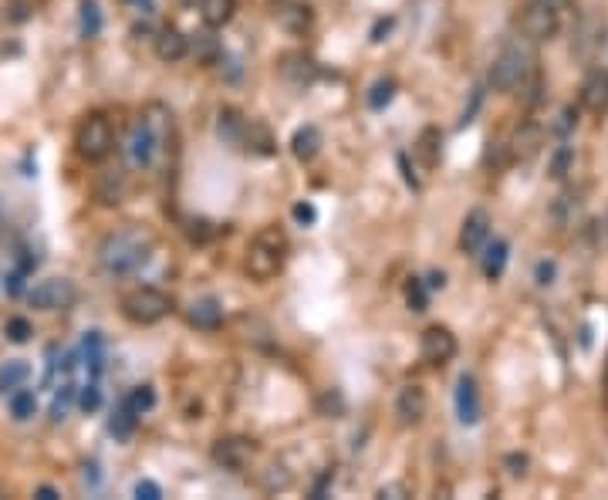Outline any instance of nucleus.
Masks as SVG:
<instances>
[{"label":"nucleus","instance_id":"f257e3e1","mask_svg":"<svg viewBox=\"0 0 608 500\" xmlns=\"http://www.w3.org/2000/svg\"><path fill=\"white\" fill-rule=\"evenodd\" d=\"M152 250H156V237H152L146 227H122V230H112V234L98 244V264H102L112 278H125V274H136L152 261Z\"/></svg>","mask_w":608,"mask_h":500},{"label":"nucleus","instance_id":"f03ea898","mask_svg":"<svg viewBox=\"0 0 608 500\" xmlns=\"http://www.w3.org/2000/svg\"><path fill=\"white\" fill-rule=\"evenodd\" d=\"M169 119H173V115H169L163 105H149V109L139 115L136 129H132V139H129V156L139 169L152 166L156 156L166 149L169 129H173Z\"/></svg>","mask_w":608,"mask_h":500},{"label":"nucleus","instance_id":"7ed1b4c3","mask_svg":"<svg viewBox=\"0 0 608 500\" xmlns=\"http://www.w3.org/2000/svg\"><path fill=\"white\" fill-rule=\"evenodd\" d=\"M284 257H288V240H284V234L277 227H267L250 240L247 257H244V271L257 284H267L284 271Z\"/></svg>","mask_w":608,"mask_h":500},{"label":"nucleus","instance_id":"20e7f679","mask_svg":"<svg viewBox=\"0 0 608 500\" xmlns=\"http://www.w3.org/2000/svg\"><path fill=\"white\" fill-rule=\"evenodd\" d=\"M534 71V48L531 41H507L504 48H500V55L494 58V65H490V85H494V92L500 95H511L517 92L527 75Z\"/></svg>","mask_w":608,"mask_h":500},{"label":"nucleus","instance_id":"39448f33","mask_svg":"<svg viewBox=\"0 0 608 500\" xmlns=\"http://www.w3.org/2000/svg\"><path fill=\"white\" fill-rule=\"evenodd\" d=\"M122 318L132 321V325H159L163 318L173 315V298L166 291L152 288V284H142V288H132L122 294L119 301Z\"/></svg>","mask_w":608,"mask_h":500},{"label":"nucleus","instance_id":"423d86ee","mask_svg":"<svg viewBox=\"0 0 608 500\" xmlns=\"http://www.w3.org/2000/svg\"><path fill=\"white\" fill-rule=\"evenodd\" d=\"M75 149L85 163H105L115 149V132H112V122L105 119L102 112H92L78 122V132H75Z\"/></svg>","mask_w":608,"mask_h":500},{"label":"nucleus","instance_id":"0eeeda50","mask_svg":"<svg viewBox=\"0 0 608 500\" xmlns=\"http://www.w3.org/2000/svg\"><path fill=\"white\" fill-rule=\"evenodd\" d=\"M517 28H521V34L531 44L551 41L561 28V11H554V7L544 4V0H531V4L521 11V17H517Z\"/></svg>","mask_w":608,"mask_h":500},{"label":"nucleus","instance_id":"6e6552de","mask_svg":"<svg viewBox=\"0 0 608 500\" xmlns=\"http://www.w3.org/2000/svg\"><path fill=\"white\" fill-rule=\"evenodd\" d=\"M28 301L38 311H68L78 301V288L71 278H44L28 291Z\"/></svg>","mask_w":608,"mask_h":500},{"label":"nucleus","instance_id":"1a4fd4ad","mask_svg":"<svg viewBox=\"0 0 608 500\" xmlns=\"http://www.w3.org/2000/svg\"><path fill=\"white\" fill-rule=\"evenodd\" d=\"M456 335L443 325H429L423 335H419V355H423L426 365H446L456 355Z\"/></svg>","mask_w":608,"mask_h":500},{"label":"nucleus","instance_id":"9d476101","mask_svg":"<svg viewBox=\"0 0 608 500\" xmlns=\"http://www.w3.org/2000/svg\"><path fill=\"white\" fill-rule=\"evenodd\" d=\"M480 416H484V403H480V389L473 375H460L456 382V419L463 426H477Z\"/></svg>","mask_w":608,"mask_h":500},{"label":"nucleus","instance_id":"9b49d317","mask_svg":"<svg viewBox=\"0 0 608 500\" xmlns=\"http://www.w3.org/2000/svg\"><path fill=\"white\" fill-rule=\"evenodd\" d=\"M602 38H605V17H598L595 11H588L578 21V28H575V44H571V51H575L581 61H592L595 48L602 44Z\"/></svg>","mask_w":608,"mask_h":500},{"label":"nucleus","instance_id":"f8f14e48","mask_svg":"<svg viewBox=\"0 0 608 500\" xmlns=\"http://www.w3.org/2000/svg\"><path fill=\"white\" fill-rule=\"evenodd\" d=\"M490 227H494V223H490L487 210H470L467 220H463V227H460V250L463 254H480L490 240Z\"/></svg>","mask_w":608,"mask_h":500},{"label":"nucleus","instance_id":"ddd939ff","mask_svg":"<svg viewBox=\"0 0 608 500\" xmlns=\"http://www.w3.org/2000/svg\"><path fill=\"white\" fill-rule=\"evenodd\" d=\"M271 17L281 24L284 31L291 34H301L311 28V7L304 0H271Z\"/></svg>","mask_w":608,"mask_h":500},{"label":"nucleus","instance_id":"4468645a","mask_svg":"<svg viewBox=\"0 0 608 500\" xmlns=\"http://www.w3.org/2000/svg\"><path fill=\"white\" fill-rule=\"evenodd\" d=\"M152 48H156V58L166 61V65H176L190 55V34H183L176 24H166L163 31L152 38Z\"/></svg>","mask_w":608,"mask_h":500},{"label":"nucleus","instance_id":"2eb2a0df","mask_svg":"<svg viewBox=\"0 0 608 500\" xmlns=\"http://www.w3.org/2000/svg\"><path fill=\"white\" fill-rule=\"evenodd\" d=\"M254 457V446L250 440H240V436H227V440H217L213 446V463H220L223 470H234L240 473Z\"/></svg>","mask_w":608,"mask_h":500},{"label":"nucleus","instance_id":"dca6fc26","mask_svg":"<svg viewBox=\"0 0 608 500\" xmlns=\"http://www.w3.org/2000/svg\"><path fill=\"white\" fill-rule=\"evenodd\" d=\"M581 105H585L592 115H605L608 112V71L605 68H592L581 82Z\"/></svg>","mask_w":608,"mask_h":500},{"label":"nucleus","instance_id":"f3484780","mask_svg":"<svg viewBox=\"0 0 608 500\" xmlns=\"http://www.w3.org/2000/svg\"><path fill=\"white\" fill-rule=\"evenodd\" d=\"M281 78L288 82L291 88H308V85H315V78H318V65H315V58L311 55H301V51H294V55H284L281 58Z\"/></svg>","mask_w":608,"mask_h":500},{"label":"nucleus","instance_id":"a211bd4d","mask_svg":"<svg viewBox=\"0 0 608 500\" xmlns=\"http://www.w3.org/2000/svg\"><path fill=\"white\" fill-rule=\"evenodd\" d=\"M426 409H429V396H426V389H423V386H402V389H399L396 416H399L406 426L423 423Z\"/></svg>","mask_w":608,"mask_h":500},{"label":"nucleus","instance_id":"6ab92c4d","mask_svg":"<svg viewBox=\"0 0 608 500\" xmlns=\"http://www.w3.org/2000/svg\"><path fill=\"white\" fill-rule=\"evenodd\" d=\"M247 115L240 109H220L217 115V136L223 146L230 149H244V139H247Z\"/></svg>","mask_w":608,"mask_h":500},{"label":"nucleus","instance_id":"aec40b11","mask_svg":"<svg viewBox=\"0 0 608 500\" xmlns=\"http://www.w3.org/2000/svg\"><path fill=\"white\" fill-rule=\"evenodd\" d=\"M186 321H190L193 328H200V332H217L223 325V305L217 298H196L190 308H186Z\"/></svg>","mask_w":608,"mask_h":500},{"label":"nucleus","instance_id":"412c9836","mask_svg":"<svg viewBox=\"0 0 608 500\" xmlns=\"http://www.w3.org/2000/svg\"><path fill=\"white\" fill-rule=\"evenodd\" d=\"M244 153H254V156H274V153H277V142H274V136H271V129H267L261 119H250V122H247Z\"/></svg>","mask_w":608,"mask_h":500},{"label":"nucleus","instance_id":"4be33fe9","mask_svg":"<svg viewBox=\"0 0 608 500\" xmlns=\"http://www.w3.org/2000/svg\"><path fill=\"white\" fill-rule=\"evenodd\" d=\"M200 17L207 28H227L237 17V0H200Z\"/></svg>","mask_w":608,"mask_h":500},{"label":"nucleus","instance_id":"5701e85b","mask_svg":"<svg viewBox=\"0 0 608 500\" xmlns=\"http://www.w3.org/2000/svg\"><path fill=\"white\" fill-rule=\"evenodd\" d=\"M321 129L318 125H304V129L294 132V139H291V153L294 159H301V163H311L318 153H321Z\"/></svg>","mask_w":608,"mask_h":500},{"label":"nucleus","instance_id":"b1692460","mask_svg":"<svg viewBox=\"0 0 608 500\" xmlns=\"http://www.w3.org/2000/svg\"><path fill=\"white\" fill-rule=\"evenodd\" d=\"M440 146H443V136H440V129H423L419 132V139H416V146H413V156L423 163V169H436V163H440Z\"/></svg>","mask_w":608,"mask_h":500},{"label":"nucleus","instance_id":"393cba45","mask_svg":"<svg viewBox=\"0 0 608 500\" xmlns=\"http://www.w3.org/2000/svg\"><path fill=\"white\" fill-rule=\"evenodd\" d=\"M136 426H139V413L132 409L129 399H122L119 406L112 409V419H109V433L115 436V440H132V433H136Z\"/></svg>","mask_w":608,"mask_h":500},{"label":"nucleus","instance_id":"a878e982","mask_svg":"<svg viewBox=\"0 0 608 500\" xmlns=\"http://www.w3.org/2000/svg\"><path fill=\"white\" fill-rule=\"evenodd\" d=\"M31 379V365L24 359H11L0 365V396H11V392L24 389Z\"/></svg>","mask_w":608,"mask_h":500},{"label":"nucleus","instance_id":"bb28decb","mask_svg":"<svg viewBox=\"0 0 608 500\" xmlns=\"http://www.w3.org/2000/svg\"><path fill=\"white\" fill-rule=\"evenodd\" d=\"M220 41L213 38V28H207V31H196V34H190V55L196 58V61H203V65H213V61L220 58Z\"/></svg>","mask_w":608,"mask_h":500},{"label":"nucleus","instance_id":"cd10ccee","mask_svg":"<svg viewBox=\"0 0 608 500\" xmlns=\"http://www.w3.org/2000/svg\"><path fill=\"white\" fill-rule=\"evenodd\" d=\"M507 254H511L507 240H494V244H490V240H487V247H484V274H487L490 281H497L500 274H504Z\"/></svg>","mask_w":608,"mask_h":500},{"label":"nucleus","instance_id":"c85d7f7f","mask_svg":"<svg viewBox=\"0 0 608 500\" xmlns=\"http://www.w3.org/2000/svg\"><path fill=\"white\" fill-rule=\"evenodd\" d=\"M538 149H541V129L538 125H521L514 136V156L531 159V156H538Z\"/></svg>","mask_w":608,"mask_h":500},{"label":"nucleus","instance_id":"c756f323","mask_svg":"<svg viewBox=\"0 0 608 500\" xmlns=\"http://www.w3.org/2000/svg\"><path fill=\"white\" fill-rule=\"evenodd\" d=\"M7 406H11V416L17 423H28V419L38 413V396H34L31 389H17L7 396Z\"/></svg>","mask_w":608,"mask_h":500},{"label":"nucleus","instance_id":"7c9ffc66","mask_svg":"<svg viewBox=\"0 0 608 500\" xmlns=\"http://www.w3.org/2000/svg\"><path fill=\"white\" fill-rule=\"evenodd\" d=\"M82 355H85V365L92 369V375H98L105 369V338H102V332H88L85 335Z\"/></svg>","mask_w":608,"mask_h":500},{"label":"nucleus","instance_id":"2f4dec72","mask_svg":"<svg viewBox=\"0 0 608 500\" xmlns=\"http://www.w3.org/2000/svg\"><path fill=\"white\" fill-rule=\"evenodd\" d=\"M406 305L413 311H426L429 308V284L423 278H409L406 284Z\"/></svg>","mask_w":608,"mask_h":500},{"label":"nucleus","instance_id":"473e14b6","mask_svg":"<svg viewBox=\"0 0 608 500\" xmlns=\"http://www.w3.org/2000/svg\"><path fill=\"white\" fill-rule=\"evenodd\" d=\"M392 98H396V82H392V78H382V82H375V85H372L369 105H372L375 112H379V109H386Z\"/></svg>","mask_w":608,"mask_h":500},{"label":"nucleus","instance_id":"72a5a7b5","mask_svg":"<svg viewBox=\"0 0 608 500\" xmlns=\"http://www.w3.org/2000/svg\"><path fill=\"white\" fill-rule=\"evenodd\" d=\"M125 399H129L132 409H136V413L142 416V413H149V409L156 406V389H152V386H136Z\"/></svg>","mask_w":608,"mask_h":500},{"label":"nucleus","instance_id":"f704fd0d","mask_svg":"<svg viewBox=\"0 0 608 500\" xmlns=\"http://www.w3.org/2000/svg\"><path fill=\"white\" fill-rule=\"evenodd\" d=\"M4 335L11 338L14 345H24V342H28V338L34 335V328H31V321H28V318H7Z\"/></svg>","mask_w":608,"mask_h":500},{"label":"nucleus","instance_id":"c9c22d12","mask_svg":"<svg viewBox=\"0 0 608 500\" xmlns=\"http://www.w3.org/2000/svg\"><path fill=\"white\" fill-rule=\"evenodd\" d=\"M98 406H102V389H98L95 382L78 389V409H82V413H95Z\"/></svg>","mask_w":608,"mask_h":500},{"label":"nucleus","instance_id":"e433bc0d","mask_svg":"<svg viewBox=\"0 0 608 500\" xmlns=\"http://www.w3.org/2000/svg\"><path fill=\"white\" fill-rule=\"evenodd\" d=\"M82 28H85V34H98V4L95 0H85L82 4Z\"/></svg>","mask_w":608,"mask_h":500},{"label":"nucleus","instance_id":"4c0bfd02","mask_svg":"<svg viewBox=\"0 0 608 500\" xmlns=\"http://www.w3.org/2000/svg\"><path fill=\"white\" fill-rule=\"evenodd\" d=\"M136 497L139 500H159V497H163V490H159L156 480H139V484H136Z\"/></svg>","mask_w":608,"mask_h":500},{"label":"nucleus","instance_id":"58836bf2","mask_svg":"<svg viewBox=\"0 0 608 500\" xmlns=\"http://www.w3.org/2000/svg\"><path fill=\"white\" fill-rule=\"evenodd\" d=\"M294 220L308 227V223L318 220V213H315V207H311V203H298V207H294Z\"/></svg>","mask_w":608,"mask_h":500},{"label":"nucleus","instance_id":"ea45409f","mask_svg":"<svg viewBox=\"0 0 608 500\" xmlns=\"http://www.w3.org/2000/svg\"><path fill=\"white\" fill-rule=\"evenodd\" d=\"M568 159H571V149L565 146V149H561V153H558V159H554L551 176H558V180H561V176H565V169H568Z\"/></svg>","mask_w":608,"mask_h":500},{"label":"nucleus","instance_id":"a19ab883","mask_svg":"<svg viewBox=\"0 0 608 500\" xmlns=\"http://www.w3.org/2000/svg\"><path fill=\"white\" fill-rule=\"evenodd\" d=\"M551 278H554V264L551 261H541L538 264V284H551Z\"/></svg>","mask_w":608,"mask_h":500},{"label":"nucleus","instance_id":"79ce46f5","mask_svg":"<svg viewBox=\"0 0 608 500\" xmlns=\"http://www.w3.org/2000/svg\"><path fill=\"white\" fill-rule=\"evenodd\" d=\"M426 284H429V291H436V288L443 291V284H446V274H443V271H433V274H429V278H426Z\"/></svg>","mask_w":608,"mask_h":500},{"label":"nucleus","instance_id":"37998d69","mask_svg":"<svg viewBox=\"0 0 608 500\" xmlns=\"http://www.w3.org/2000/svg\"><path fill=\"white\" fill-rule=\"evenodd\" d=\"M507 463H511V467H514V470H511L514 477H524V473H527V470H524V467H527V457H511Z\"/></svg>","mask_w":608,"mask_h":500},{"label":"nucleus","instance_id":"c03bdc74","mask_svg":"<svg viewBox=\"0 0 608 500\" xmlns=\"http://www.w3.org/2000/svg\"><path fill=\"white\" fill-rule=\"evenodd\" d=\"M402 494H406V487L402 484H389V487L379 490V497H402Z\"/></svg>","mask_w":608,"mask_h":500},{"label":"nucleus","instance_id":"a18cd8bd","mask_svg":"<svg viewBox=\"0 0 608 500\" xmlns=\"http://www.w3.org/2000/svg\"><path fill=\"white\" fill-rule=\"evenodd\" d=\"M38 497H41V500H55V497H61V494H58L55 487H38Z\"/></svg>","mask_w":608,"mask_h":500},{"label":"nucleus","instance_id":"49530a36","mask_svg":"<svg viewBox=\"0 0 608 500\" xmlns=\"http://www.w3.org/2000/svg\"><path fill=\"white\" fill-rule=\"evenodd\" d=\"M328 406H332V396H325V403H321V409H328ZM342 409H345V403H342V396H338V399H335V413H342Z\"/></svg>","mask_w":608,"mask_h":500},{"label":"nucleus","instance_id":"de8ad7c7","mask_svg":"<svg viewBox=\"0 0 608 500\" xmlns=\"http://www.w3.org/2000/svg\"><path fill=\"white\" fill-rule=\"evenodd\" d=\"M544 4H551L554 11H565V7L571 4V0H544Z\"/></svg>","mask_w":608,"mask_h":500},{"label":"nucleus","instance_id":"09e8293b","mask_svg":"<svg viewBox=\"0 0 608 500\" xmlns=\"http://www.w3.org/2000/svg\"><path fill=\"white\" fill-rule=\"evenodd\" d=\"M136 4H146V7H149V11H152V0H136Z\"/></svg>","mask_w":608,"mask_h":500}]
</instances>
